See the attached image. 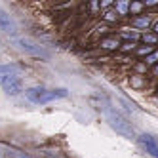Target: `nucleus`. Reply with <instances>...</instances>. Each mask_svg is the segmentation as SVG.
I'll return each instance as SVG.
<instances>
[{
  "mask_svg": "<svg viewBox=\"0 0 158 158\" xmlns=\"http://www.w3.org/2000/svg\"><path fill=\"white\" fill-rule=\"evenodd\" d=\"M25 97L32 103H38V105H44V103H50L53 99H61V97H67V89L59 88V89H46V88H29L25 92Z\"/></svg>",
  "mask_w": 158,
  "mask_h": 158,
  "instance_id": "nucleus-1",
  "label": "nucleus"
},
{
  "mask_svg": "<svg viewBox=\"0 0 158 158\" xmlns=\"http://www.w3.org/2000/svg\"><path fill=\"white\" fill-rule=\"evenodd\" d=\"M107 120H109V124H110V128L116 130V133L124 135V137H131V135H133V128L130 126V122L124 118L120 112L109 109V110H107Z\"/></svg>",
  "mask_w": 158,
  "mask_h": 158,
  "instance_id": "nucleus-2",
  "label": "nucleus"
},
{
  "mask_svg": "<svg viewBox=\"0 0 158 158\" xmlns=\"http://www.w3.org/2000/svg\"><path fill=\"white\" fill-rule=\"evenodd\" d=\"M0 86L8 95H19L23 92V82L17 74H0Z\"/></svg>",
  "mask_w": 158,
  "mask_h": 158,
  "instance_id": "nucleus-3",
  "label": "nucleus"
},
{
  "mask_svg": "<svg viewBox=\"0 0 158 158\" xmlns=\"http://www.w3.org/2000/svg\"><path fill=\"white\" fill-rule=\"evenodd\" d=\"M0 32H6V35H15L17 32L14 19L10 17V14H6L2 8H0Z\"/></svg>",
  "mask_w": 158,
  "mask_h": 158,
  "instance_id": "nucleus-4",
  "label": "nucleus"
},
{
  "mask_svg": "<svg viewBox=\"0 0 158 158\" xmlns=\"http://www.w3.org/2000/svg\"><path fill=\"white\" fill-rule=\"evenodd\" d=\"M139 143H141V147H143V149L147 151V152H149L152 158H158V141L152 137V135H141V137H139Z\"/></svg>",
  "mask_w": 158,
  "mask_h": 158,
  "instance_id": "nucleus-5",
  "label": "nucleus"
},
{
  "mask_svg": "<svg viewBox=\"0 0 158 158\" xmlns=\"http://www.w3.org/2000/svg\"><path fill=\"white\" fill-rule=\"evenodd\" d=\"M17 46H19V50H23L25 53H31V55H46L38 46H35L32 42H29V40H25V38H19V40H17Z\"/></svg>",
  "mask_w": 158,
  "mask_h": 158,
  "instance_id": "nucleus-6",
  "label": "nucleus"
},
{
  "mask_svg": "<svg viewBox=\"0 0 158 158\" xmlns=\"http://www.w3.org/2000/svg\"><path fill=\"white\" fill-rule=\"evenodd\" d=\"M131 25L137 27V29H147L151 25V17L149 15H141V17H133L131 19Z\"/></svg>",
  "mask_w": 158,
  "mask_h": 158,
  "instance_id": "nucleus-7",
  "label": "nucleus"
},
{
  "mask_svg": "<svg viewBox=\"0 0 158 158\" xmlns=\"http://www.w3.org/2000/svg\"><path fill=\"white\" fill-rule=\"evenodd\" d=\"M101 48L103 50H118L120 48V40L118 38H103L101 40Z\"/></svg>",
  "mask_w": 158,
  "mask_h": 158,
  "instance_id": "nucleus-8",
  "label": "nucleus"
},
{
  "mask_svg": "<svg viewBox=\"0 0 158 158\" xmlns=\"http://www.w3.org/2000/svg\"><path fill=\"white\" fill-rule=\"evenodd\" d=\"M19 65H0V74H17Z\"/></svg>",
  "mask_w": 158,
  "mask_h": 158,
  "instance_id": "nucleus-9",
  "label": "nucleus"
},
{
  "mask_svg": "<svg viewBox=\"0 0 158 158\" xmlns=\"http://www.w3.org/2000/svg\"><path fill=\"white\" fill-rule=\"evenodd\" d=\"M118 17H120V15H118L116 10H107L105 15H103V19H105V21H109V23H116Z\"/></svg>",
  "mask_w": 158,
  "mask_h": 158,
  "instance_id": "nucleus-10",
  "label": "nucleus"
},
{
  "mask_svg": "<svg viewBox=\"0 0 158 158\" xmlns=\"http://www.w3.org/2000/svg\"><path fill=\"white\" fill-rule=\"evenodd\" d=\"M114 10L118 12V15H126L130 12V4L128 2H116L114 4Z\"/></svg>",
  "mask_w": 158,
  "mask_h": 158,
  "instance_id": "nucleus-11",
  "label": "nucleus"
},
{
  "mask_svg": "<svg viewBox=\"0 0 158 158\" xmlns=\"http://www.w3.org/2000/svg\"><path fill=\"white\" fill-rule=\"evenodd\" d=\"M145 2H131L130 4V14L131 15H139V12H143Z\"/></svg>",
  "mask_w": 158,
  "mask_h": 158,
  "instance_id": "nucleus-12",
  "label": "nucleus"
},
{
  "mask_svg": "<svg viewBox=\"0 0 158 158\" xmlns=\"http://www.w3.org/2000/svg\"><path fill=\"white\" fill-rule=\"evenodd\" d=\"M156 61H158V50H156L154 53H151V55H149V57H147V59H145V63H147V65H154Z\"/></svg>",
  "mask_w": 158,
  "mask_h": 158,
  "instance_id": "nucleus-13",
  "label": "nucleus"
},
{
  "mask_svg": "<svg viewBox=\"0 0 158 158\" xmlns=\"http://www.w3.org/2000/svg\"><path fill=\"white\" fill-rule=\"evenodd\" d=\"M143 40H145L147 44H156V42H158L156 35H145V36H143Z\"/></svg>",
  "mask_w": 158,
  "mask_h": 158,
  "instance_id": "nucleus-14",
  "label": "nucleus"
},
{
  "mask_svg": "<svg viewBox=\"0 0 158 158\" xmlns=\"http://www.w3.org/2000/svg\"><path fill=\"white\" fill-rule=\"evenodd\" d=\"M122 50H124V52H131V50H135V42H126V44H122Z\"/></svg>",
  "mask_w": 158,
  "mask_h": 158,
  "instance_id": "nucleus-15",
  "label": "nucleus"
},
{
  "mask_svg": "<svg viewBox=\"0 0 158 158\" xmlns=\"http://www.w3.org/2000/svg\"><path fill=\"white\" fill-rule=\"evenodd\" d=\"M151 52H152V46H147V48H141L137 53H139V55H145V53H147V57H149V53H151Z\"/></svg>",
  "mask_w": 158,
  "mask_h": 158,
  "instance_id": "nucleus-16",
  "label": "nucleus"
},
{
  "mask_svg": "<svg viewBox=\"0 0 158 158\" xmlns=\"http://www.w3.org/2000/svg\"><path fill=\"white\" fill-rule=\"evenodd\" d=\"M154 35H158V21L154 23Z\"/></svg>",
  "mask_w": 158,
  "mask_h": 158,
  "instance_id": "nucleus-17",
  "label": "nucleus"
}]
</instances>
